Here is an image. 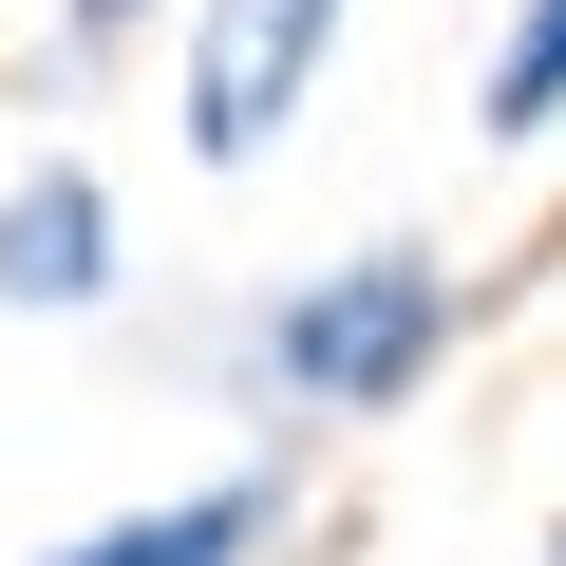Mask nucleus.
<instances>
[{
    "instance_id": "f257e3e1",
    "label": "nucleus",
    "mask_w": 566,
    "mask_h": 566,
    "mask_svg": "<svg viewBox=\"0 0 566 566\" xmlns=\"http://www.w3.org/2000/svg\"><path fill=\"white\" fill-rule=\"evenodd\" d=\"M264 397L283 416H397L434 359H453V264L434 245H359V264H303L264 303Z\"/></svg>"
},
{
    "instance_id": "39448f33",
    "label": "nucleus",
    "mask_w": 566,
    "mask_h": 566,
    "mask_svg": "<svg viewBox=\"0 0 566 566\" xmlns=\"http://www.w3.org/2000/svg\"><path fill=\"white\" fill-rule=\"evenodd\" d=\"M472 133H491V151H547V133H566V0H528V20L491 39V95H472Z\"/></svg>"
},
{
    "instance_id": "20e7f679",
    "label": "nucleus",
    "mask_w": 566,
    "mask_h": 566,
    "mask_svg": "<svg viewBox=\"0 0 566 566\" xmlns=\"http://www.w3.org/2000/svg\"><path fill=\"white\" fill-rule=\"evenodd\" d=\"M264 547H283V472H208V491L114 510V528H76V547H39V566H264Z\"/></svg>"
},
{
    "instance_id": "0eeeda50",
    "label": "nucleus",
    "mask_w": 566,
    "mask_h": 566,
    "mask_svg": "<svg viewBox=\"0 0 566 566\" xmlns=\"http://www.w3.org/2000/svg\"><path fill=\"white\" fill-rule=\"evenodd\" d=\"M547 566H566V528H547Z\"/></svg>"
},
{
    "instance_id": "7ed1b4c3",
    "label": "nucleus",
    "mask_w": 566,
    "mask_h": 566,
    "mask_svg": "<svg viewBox=\"0 0 566 566\" xmlns=\"http://www.w3.org/2000/svg\"><path fill=\"white\" fill-rule=\"evenodd\" d=\"M0 303H20V322H76V303H114V189H95L76 151L0 189Z\"/></svg>"
},
{
    "instance_id": "423d86ee",
    "label": "nucleus",
    "mask_w": 566,
    "mask_h": 566,
    "mask_svg": "<svg viewBox=\"0 0 566 566\" xmlns=\"http://www.w3.org/2000/svg\"><path fill=\"white\" fill-rule=\"evenodd\" d=\"M151 20V0H57V39H133Z\"/></svg>"
},
{
    "instance_id": "f03ea898",
    "label": "nucleus",
    "mask_w": 566,
    "mask_h": 566,
    "mask_svg": "<svg viewBox=\"0 0 566 566\" xmlns=\"http://www.w3.org/2000/svg\"><path fill=\"white\" fill-rule=\"evenodd\" d=\"M340 20H359V0H208V20H189V151L208 170H264L283 114L322 95Z\"/></svg>"
}]
</instances>
